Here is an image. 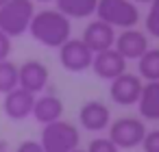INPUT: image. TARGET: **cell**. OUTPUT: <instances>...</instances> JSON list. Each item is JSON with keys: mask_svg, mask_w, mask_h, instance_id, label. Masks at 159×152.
Returning a JSON list of instances; mask_svg holds the SVG:
<instances>
[{"mask_svg": "<svg viewBox=\"0 0 159 152\" xmlns=\"http://www.w3.org/2000/svg\"><path fill=\"white\" fill-rule=\"evenodd\" d=\"M29 33L44 48L59 50L72 37V20L66 18L57 9H39V11H35V15L31 20Z\"/></svg>", "mask_w": 159, "mask_h": 152, "instance_id": "cell-1", "label": "cell"}, {"mask_svg": "<svg viewBox=\"0 0 159 152\" xmlns=\"http://www.w3.org/2000/svg\"><path fill=\"white\" fill-rule=\"evenodd\" d=\"M35 15V0H9L0 7V31L11 39L29 33L31 20Z\"/></svg>", "mask_w": 159, "mask_h": 152, "instance_id": "cell-2", "label": "cell"}, {"mask_svg": "<svg viewBox=\"0 0 159 152\" xmlns=\"http://www.w3.org/2000/svg\"><path fill=\"white\" fill-rule=\"evenodd\" d=\"M39 143H42L44 152H72L81 143V132L72 122H66L61 117L42 128Z\"/></svg>", "mask_w": 159, "mask_h": 152, "instance_id": "cell-3", "label": "cell"}, {"mask_svg": "<svg viewBox=\"0 0 159 152\" xmlns=\"http://www.w3.org/2000/svg\"><path fill=\"white\" fill-rule=\"evenodd\" d=\"M96 18L111 28H135L139 24V7L133 0H98Z\"/></svg>", "mask_w": 159, "mask_h": 152, "instance_id": "cell-4", "label": "cell"}, {"mask_svg": "<svg viewBox=\"0 0 159 152\" xmlns=\"http://www.w3.org/2000/svg\"><path fill=\"white\" fill-rule=\"evenodd\" d=\"M144 135H146V122L135 115H124L109 124V139L120 150H133L142 145Z\"/></svg>", "mask_w": 159, "mask_h": 152, "instance_id": "cell-5", "label": "cell"}, {"mask_svg": "<svg viewBox=\"0 0 159 152\" xmlns=\"http://www.w3.org/2000/svg\"><path fill=\"white\" fill-rule=\"evenodd\" d=\"M142 85L144 80L137 74L124 72L109 83V98L120 106H135L142 93Z\"/></svg>", "mask_w": 159, "mask_h": 152, "instance_id": "cell-6", "label": "cell"}, {"mask_svg": "<svg viewBox=\"0 0 159 152\" xmlns=\"http://www.w3.org/2000/svg\"><path fill=\"white\" fill-rule=\"evenodd\" d=\"M94 52L83 44V39H68L59 48V63L68 72H85L92 67Z\"/></svg>", "mask_w": 159, "mask_h": 152, "instance_id": "cell-7", "label": "cell"}, {"mask_svg": "<svg viewBox=\"0 0 159 152\" xmlns=\"http://www.w3.org/2000/svg\"><path fill=\"white\" fill-rule=\"evenodd\" d=\"M18 78H20V87L31 91V93H44L50 80V72L46 67V63L37 61V59H29L20 65L18 70Z\"/></svg>", "mask_w": 159, "mask_h": 152, "instance_id": "cell-8", "label": "cell"}, {"mask_svg": "<svg viewBox=\"0 0 159 152\" xmlns=\"http://www.w3.org/2000/svg\"><path fill=\"white\" fill-rule=\"evenodd\" d=\"M79 124L89 132H102L111 124V111L102 100H87L79 109Z\"/></svg>", "mask_w": 159, "mask_h": 152, "instance_id": "cell-9", "label": "cell"}, {"mask_svg": "<svg viewBox=\"0 0 159 152\" xmlns=\"http://www.w3.org/2000/svg\"><path fill=\"white\" fill-rule=\"evenodd\" d=\"M83 44L96 54V52H102V50H109L113 48L116 44V28H111L109 24H105L102 20H92L85 28H83V35H81Z\"/></svg>", "mask_w": 159, "mask_h": 152, "instance_id": "cell-10", "label": "cell"}, {"mask_svg": "<svg viewBox=\"0 0 159 152\" xmlns=\"http://www.w3.org/2000/svg\"><path fill=\"white\" fill-rule=\"evenodd\" d=\"M113 48L126 59V61H137L150 46H148V35L139 28H124L120 35H116Z\"/></svg>", "mask_w": 159, "mask_h": 152, "instance_id": "cell-11", "label": "cell"}, {"mask_svg": "<svg viewBox=\"0 0 159 152\" xmlns=\"http://www.w3.org/2000/svg\"><path fill=\"white\" fill-rule=\"evenodd\" d=\"M33 104H35V93L22 89V87H16L13 91L5 93V100H2V111L9 119L13 122H22L26 117L33 115Z\"/></svg>", "mask_w": 159, "mask_h": 152, "instance_id": "cell-12", "label": "cell"}, {"mask_svg": "<svg viewBox=\"0 0 159 152\" xmlns=\"http://www.w3.org/2000/svg\"><path fill=\"white\" fill-rule=\"evenodd\" d=\"M92 70H94V74L98 78L111 83L116 76H120V74L126 72V59L116 48H109V50H102V52H96L94 54Z\"/></svg>", "mask_w": 159, "mask_h": 152, "instance_id": "cell-13", "label": "cell"}, {"mask_svg": "<svg viewBox=\"0 0 159 152\" xmlns=\"http://www.w3.org/2000/svg\"><path fill=\"white\" fill-rule=\"evenodd\" d=\"M42 126L57 122L63 117V100L55 93H39L35 96V104H33V115Z\"/></svg>", "mask_w": 159, "mask_h": 152, "instance_id": "cell-14", "label": "cell"}, {"mask_svg": "<svg viewBox=\"0 0 159 152\" xmlns=\"http://www.w3.org/2000/svg\"><path fill=\"white\" fill-rule=\"evenodd\" d=\"M135 106L144 122H159V80H148L142 85V93Z\"/></svg>", "mask_w": 159, "mask_h": 152, "instance_id": "cell-15", "label": "cell"}, {"mask_svg": "<svg viewBox=\"0 0 159 152\" xmlns=\"http://www.w3.org/2000/svg\"><path fill=\"white\" fill-rule=\"evenodd\" d=\"M55 9L70 20H87L96 15L98 0H55Z\"/></svg>", "mask_w": 159, "mask_h": 152, "instance_id": "cell-16", "label": "cell"}, {"mask_svg": "<svg viewBox=\"0 0 159 152\" xmlns=\"http://www.w3.org/2000/svg\"><path fill=\"white\" fill-rule=\"evenodd\" d=\"M137 76L144 83L159 80V48H148L137 59Z\"/></svg>", "mask_w": 159, "mask_h": 152, "instance_id": "cell-17", "label": "cell"}, {"mask_svg": "<svg viewBox=\"0 0 159 152\" xmlns=\"http://www.w3.org/2000/svg\"><path fill=\"white\" fill-rule=\"evenodd\" d=\"M18 70L20 65H16L11 59L0 61V93H9L16 87H20V78H18Z\"/></svg>", "mask_w": 159, "mask_h": 152, "instance_id": "cell-18", "label": "cell"}, {"mask_svg": "<svg viewBox=\"0 0 159 152\" xmlns=\"http://www.w3.org/2000/svg\"><path fill=\"white\" fill-rule=\"evenodd\" d=\"M144 28H146V35L159 39V0H152L148 5V13H146V20H144Z\"/></svg>", "mask_w": 159, "mask_h": 152, "instance_id": "cell-19", "label": "cell"}, {"mask_svg": "<svg viewBox=\"0 0 159 152\" xmlns=\"http://www.w3.org/2000/svg\"><path fill=\"white\" fill-rule=\"evenodd\" d=\"M85 150L87 152H120V148L109 137H96V139H92Z\"/></svg>", "mask_w": 159, "mask_h": 152, "instance_id": "cell-20", "label": "cell"}, {"mask_svg": "<svg viewBox=\"0 0 159 152\" xmlns=\"http://www.w3.org/2000/svg\"><path fill=\"white\" fill-rule=\"evenodd\" d=\"M144 152H159V128L155 130H146L144 141H142Z\"/></svg>", "mask_w": 159, "mask_h": 152, "instance_id": "cell-21", "label": "cell"}, {"mask_svg": "<svg viewBox=\"0 0 159 152\" xmlns=\"http://www.w3.org/2000/svg\"><path fill=\"white\" fill-rule=\"evenodd\" d=\"M11 48H13V41H11V37H9V35H5L2 31H0V61L9 59V54H11Z\"/></svg>", "mask_w": 159, "mask_h": 152, "instance_id": "cell-22", "label": "cell"}, {"mask_svg": "<svg viewBox=\"0 0 159 152\" xmlns=\"http://www.w3.org/2000/svg\"><path fill=\"white\" fill-rule=\"evenodd\" d=\"M16 152H44V148H42L39 141H35V139H26V141H22V143L16 148Z\"/></svg>", "mask_w": 159, "mask_h": 152, "instance_id": "cell-23", "label": "cell"}, {"mask_svg": "<svg viewBox=\"0 0 159 152\" xmlns=\"http://www.w3.org/2000/svg\"><path fill=\"white\" fill-rule=\"evenodd\" d=\"M133 2H135V5H150L152 0H133Z\"/></svg>", "mask_w": 159, "mask_h": 152, "instance_id": "cell-24", "label": "cell"}, {"mask_svg": "<svg viewBox=\"0 0 159 152\" xmlns=\"http://www.w3.org/2000/svg\"><path fill=\"white\" fill-rule=\"evenodd\" d=\"M35 2H44L46 5V2H55V0H35Z\"/></svg>", "mask_w": 159, "mask_h": 152, "instance_id": "cell-25", "label": "cell"}, {"mask_svg": "<svg viewBox=\"0 0 159 152\" xmlns=\"http://www.w3.org/2000/svg\"><path fill=\"white\" fill-rule=\"evenodd\" d=\"M72 152H87V150H83V148H76V150H72Z\"/></svg>", "mask_w": 159, "mask_h": 152, "instance_id": "cell-26", "label": "cell"}, {"mask_svg": "<svg viewBox=\"0 0 159 152\" xmlns=\"http://www.w3.org/2000/svg\"><path fill=\"white\" fill-rule=\"evenodd\" d=\"M9 2V0H0V7H2V5H7Z\"/></svg>", "mask_w": 159, "mask_h": 152, "instance_id": "cell-27", "label": "cell"}, {"mask_svg": "<svg viewBox=\"0 0 159 152\" xmlns=\"http://www.w3.org/2000/svg\"><path fill=\"white\" fill-rule=\"evenodd\" d=\"M2 152H7V150H2Z\"/></svg>", "mask_w": 159, "mask_h": 152, "instance_id": "cell-28", "label": "cell"}]
</instances>
